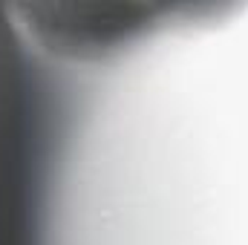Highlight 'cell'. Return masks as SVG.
Segmentation results:
<instances>
[{
	"instance_id": "6da1fadb",
	"label": "cell",
	"mask_w": 248,
	"mask_h": 245,
	"mask_svg": "<svg viewBox=\"0 0 248 245\" xmlns=\"http://www.w3.org/2000/svg\"><path fill=\"white\" fill-rule=\"evenodd\" d=\"M26 20L17 23L29 41L66 61H104L133 46L147 32L159 29V6L116 3V6H55L26 9Z\"/></svg>"
}]
</instances>
